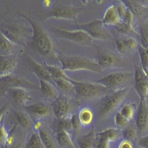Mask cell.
<instances>
[{
	"instance_id": "obj_28",
	"label": "cell",
	"mask_w": 148,
	"mask_h": 148,
	"mask_svg": "<svg viewBox=\"0 0 148 148\" xmlns=\"http://www.w3.org/2000/svg\"><path fill=\"white\" fill-rule=\"evenodd\" d=\"M46 70L50 74L52 79H54L58 78H65L63 73L60 69L52 66L45 65Z\"/></svg>"
},
{
	"instance_id": "obj_8",
	"label": "cell",
	"mask_w": 148,
	"mask_h": 148,
	"mask_svg": "<svg viewBox=\"0 0 148 148\" xmlns=\"http://www.w3.org/2000/svg\"><path fill=\"white\" fill-rule=\"evenodd\" d=\"M57 31L59 32L61 37L76 42L84 44H88L91 42V36L86 32L83 31L69 32L61 29H57Z\"/></svg>"
},
{
	"instance_id": "obj_39",
	"label": "cell",
	"mask_w": 148,
	"mask_h": 148,
	"mask_svg": "<svg viewBox=\"0 0 148 148\" xmlns=\"http://www.w3.org/2000/svg\"><path fill=\"white\" fill-rule=\"evenodd\" d=\"M138 144L142 148H148V136H145L140 138L138 140Z\"/></svg>"
},
{
	"instance_id": "obj_5",
	"label": "cell",
	"mask_w": 148,
	"mask_h": 148,
	"mask_svg": "<svg viewBox=\"0 0 148 148\" xmlns=\"http://www.w3.org/2000/svg\"><path fill=\"white\" fill-rule=\"evenodd\" d=\"M120 130L114 128H109L97 135L96 148H110V143L120 137Z\"/></svg>"
},
{
	"instance_id": "obj_6",
	"label": "cell",
	"mask_w": 148,
	"mask_h": 148,
	"mask_svg": "<svg viewBox=\"0 0 148 148\" xmlns=\"http://www.w3.org/2000/svg\"><path fill=\"white\" fill-rule=\"evenodd\" d=\"M136 126L138 130L143 133L148 130V106L145 99H142L136 118Z\"/></svg>"
},
{
	"instance_id": "obj_33",
	"label": "cell",
	"mask_w": 148,
	"mask_h": 148,
	"mask_svg": "<svg viewBox=\"0 0 148 148\" xmlns=\"http://www.w3.org/2000/svg\"><path fill=\"white\" fill-rule=\"evenodd\" d=\"M58 128L62 129L66 131H68L69 130H71V128H72L71 119H67V118L61 119V121L59 122V128Z\"/></svg>"
},
{
	"instance_id": "obj_20",
	"label": "cell",
	"mask_w": 148,
	"mask_h": 148,
	"mask_svg": "<svg viewBox=\"0 0 148 148\" xmlns=\"http://www.w3.org/2000/svg\"><path fill=\"white\" fill-rule=\"evenodd\" d=\"M25 148H45L38 132L32 133Z\"/></svg>"
},
{
	"instance_id": "obj_31",
	"label": "cell",
	"mask_w": 148,
	"mask_h": 148,
	"mask_svg": "<svg viewBox=\"0 0 148 148\" xmlns=\"http://www.w3.org/2000/svg\"><path fill=\"white\" fill-rule=\"evenodd\" d=\"M129 121L120 112L117 113L114 116V123L119 127H125L128 125Z\"/></svg>"
},
{
	"instance_id": "obj_1",
	"label": "cell",
	"mask_w": 148,
	"mask_h": 148,
	"mask_svg": "<svg viewBox=\"0 0 148 148\" xmlns=\"http://www.w3.org/2000/svg\"><path fill=\"white\" fill-rule=\"evenodd\" d=\"M63 68L70 70H88L95 72L101 71V66L93 61L79 57H63L60 60Z\"/></svg>"
},
{
	"instance_id": "obj_25",
	"label": "cell",
	"mask_w": 148,
	"mask_h": 148,
	"mask_svg": "<svg viewBox=\"0 0 148 148\" xmlns=\"http://www.w3.org/2000/svg\"><path fill=\"white\" fill-rule=\"evenodd\" d=\"M34 69L37 75L40 77V79L45 81L46 79H50V78L51 77L46 68H44L36 63H34Z\"/></svg>"
},
{
	"instance_id": "obj_19",
	"label": "cell",
	"mask_w": 148,
	"mask_h": 148,
	"mask_svg": "<svg viewBox=\"0 0 148 148\" xmlns=\"http://www.w3.org/2000/svg\"><path fill=\"white\" fill-rule=\"evenodd\" d=\"M94 140V133L92 131H90L78 140L79 148H93Z\"/></svg>"
},
{
	"instance_id": "obj_42",
	"label": "cell",
	"mask_w": 148,
	"mask_h": 148,
	"mask_svg": "<svg viewBox=\"0 0 148 148\" xmlns=\"http://www.w3.org/2000/svg\"><path fill=\"white\" fill-rule=\"evenodd\" d=\"M119 148H133V146L131 142L125 140L121 143Z\"/></svg>"
},
{
	"instance_id": "obj_2",
	"label": "cell",
	"mask_w": 148,
	"mask_h": 148,
	"mask_svg": "<svg viewBox=\"0 0 148 148\" xmlns=\"http://www.w3.org/2000/svg\"><path fill=\"white\" fill-rule=\"evenodd\" d=\"M34 29L33 46L38 52L42 55L49 54L52 49L50 39L42 29L34 22H31Z\"/></svg>"
},
{
	"instance_id": "obj_38",
	"label": "cell",
	"mask_w": 148,
	"mask_h": 148,
	"mask_svg": "<svg viewBox=\"0 0 148 148\" xmlns=\"http://www.w3.org/2000/svg\"><path fill=\"white\" fill-rule=\"evenodd\" d=\"M116 47L118 50L121 52H124L127 51L126 46L125 44V40H118L116 42Z\"/></svg>"
},
{
	"instance_id": "obj_36",
	"label": "cell",
	"mask_w": 148,
	"mask_h": 148,
	"mask_svg": "<svg viewBox=\"0 0 148 148\" xmlns=\"http://www.w3.org/2000/svg\"><path fill=\"white\" fill-rule=\"evenodd\" d=\"M140 55H141L142 63L147 68L148 67V51L146 49L141 48Z\"/></svg>"
},
{
	"instance_id": "obj_3",
	"label": "cell",
	"mask_w": 148,
	"mask_h": 148,
	"mask_svg": "<svg viewBox=\"0 0 148 148\" xmlns=\"http://www.w3.org/2000/svg\"><path fill=\"white\" fill-rule=\"evenodd\" d=\"M126 89L115 93L103 102L99 111V116L104 118L111 114L123 100L126 94Z\"/></svg>"
},
{
	"instance_id": "obj_23",
	"label": "cell",
	"mask_w": 148,
	"mask_h": 148,
	"mask_svg": "<svg viewBox=\"0 0 148 148\" xmlns=\"http://www.w3.org/2000/svg\"><path fill=\"white\" fill-rule=\"evenodd\" d=\"M79 119L83 125H89L91 123L93 120V115L91 111L88 109H84L81 111L79 114Z\"/></svg>"
},
{
	"instance_id": "obj_32",
	"label": "cell",
	"mask_w": 148,
	"mask_h": 148,
	"mask_svg": "<svg viewBox=\"0 0 148 148\" xmlns=\"http://www.w3.org/2000/svg\"><path fill=\"white\" fill-rule=\"evenodd\" d=\"M8 136V134L5 130L4 124L3 120L0 123V146H2L3 144L5 143Z\"/></svg>"
},
{
	"instance_id": "obj_24",
	"label": "cell",
	"mask_w": 148,
	"mask_h": 148,
	"mask_svg": "<svg viewBox=\"0 0 148 148\" xmlns=\"http://www.w3.org/2000/svg\"><path fill=\"white\" fill-rule=\"evenodd\" d=\"M123 136L125 140L130 141L134 139L136 137V128L133 125H127L125 127L123 133Z\"/></svg>"
},
{
	"instance_id": "obj_40",
	"label": "cell",
	"mask_w": 148,
	"mask_h": 148,
	"mask_svg": "<svg viewBox=\"0 0 148 148\" xmlns=\"http://www.w3.org/2000/svg\"><path fill=\"white\" fill-rule=\"evenodd\" d=\"M70 119H71L72 125V128L75 130H77L79 127V124L80 123L79 119H77L75 115L73 116Z\"/></svg>"
},
{
	"instance_id": "obj_43",
	"label": "cell",
	"mask_w": 148,
	"mask_h": 148,
	"mask_svg": "<svg viewBox=\"0 0 148 148\" xmlns=\"http://www.w3.org/2000/svg\"><path fill=\"white\" fill-rule=\"evenodd\" d=\"M5 107L2 108V109L0 110V123L2 122V121L4 119V116L5 114Z\"/></svg>"
},
{
	"instance_id": "obj_7",
	"label": "cell",
	"mask_w": 148,
	"mask_h": 148,
	"mask_svg": "<svg viewBox=\"0 0 148 148\" xmlns=\"http://www.w3.org/2000/svg\"><path fill=\"white\" fill-rule=\"evenodd\" d=\"M70 103L65 96H60L52 104L54 116L60 119L66 118L70 111Z\"/></svg>"
},
{
	"instance_id": "obj_13",
	"label": "cell",
	"mask_w": 148,
	"mask_h": 148,
	"mask_svg": "<svg viewBox=\"0 0 148 148\" xmlns=\"http://www.w3.org/2000/svg\"><path fill=\"white\" fill-rule=\"evenodd\" d=\"M78 12L77 10L71 7H61L54 10L52 14L56 17L73 19L76 18Z\"/></svg>"
},
{
	"instance_id": "obj_14",
	"label": "cell",
	"mask_w": 148,
	"mask_h": 148,
	"mask_svg": "<svg viewBox=\"0 0 148 148\" xmlns=\"http://www.w3.org/2000/svg\"><path fill=\"white\" fill-rule=\"evenodd\" d=\"M27 111L39 117H44L47 115L49 113V108L42 103H36L26 107Z\"/></svg>"
},
{
	"instance_id": "obj_41",
	"label": "cell",
	"mask_w": 148,
	"mask_h": 148,
	"mask_svg": "<svg viewBox=\"0 0 148 148\" xmlns=\"http://www.w3.org/2000/svg\"><path fill=\"white\" fill-rule=\"evenodd\" d=\"M116 27L118 30L120 31L121 32H126L128 30V23H118Z\"/></svg>"
},
{
	"instance_id": "obj_29",
	"label": "cell",
	"mask_w": 148,
	"mask_h": 148,
	"mask_svg": "<svg viewBox=\"0 0 148 148\" xmlns=\"http://www.w3.org/2000/svg\"><path fill=\"white\" fill-rule=\"evenodd\" d=\"M57 86L63 91L69 92L72 89V86L65 78H58L53 79Z\"/></svg>"
},
{
	"instance_id": "obj_15",
	"label": "cell",
	"mask_w": 148,
	"mask_h": 148,
	"mask_svg": "<svg viewBox=\"0 0 148 148\" xmlns=\"http://www.w3.org/2000/svg\"><path fill=\"white\" fill-rule=\"evenodd\" d=\"M14 48V42L0 31V55H8Z\"/></svg>"
},
{
	"instance_id": "obj_30",
	"label": "cell",
	"mask_w": 148,
	"mask_h": 148,
	"mask_svg": "<svg viewBox=\"0 0 148 148\" xmlns=\"http://www.w3.org/2000/svg\"><path fill=\"white\" fill-rule=\"evenodd\" d=\"M40 88L44 96L47 98L51 97L53 92L49 84L45 80L40 79Z\"/></svg>"
},
{
	"instance_id": "obj_27",
	"label": "cell",
	"mask_w": 148,
	"mask_h": 148,
	"mask_svg": "<svg viewBox=\"0 0 148 148\" xmlns=\"http://www.w3.org/2000/svg\"><path fill=\"white\" fill-rule=\"evenodd\" d=\"M115 62V58L109 54H102L99 57V65L100 66H110L114 65Z\"/></svg>"
},
{
	"instance_id": "obj_21",
	"label": "cell",
	"mask_w": 148,
	"mask_h": 148,
	"mask_svg": "<svg viewBox=\"0 0 148 148\" xmlns=\"http://www.w3.org/2000/svg\"><path fill=\"white\" fill-rule=\"evenodd\" d=\"M15 116L19 123L24 128H29L31 126L32 121L27 113L22 111L16 112Z\"/></svg>"
},
{
	"instance_id": "obj_11",
	"label": "cell",
	"mask_w": 148,
	"mask_h": 148,
	"mask_svg": "<svg viewBox=\"0 0 148 148\" xmlns=\"http://www.w3.org/2000/svg\"><path fill=\"white\" fill-rule=\"evenodd\" d=\"M135 81L136 84L137 90L142 98L145 99L148 92V81L146 77L142 74L140 70H137L135 73Z\"/></svg>"
},
{
	"instance_id": "obj_17",
	"label": "cell",
	"mask_w": 148,
	"mask_h": 148,
	"mask_svg": "<svg viewBox=\"0 0 148 148\" xmlns=\"http://www.w3.org/2000/svg\"><path fill=\"white\" fill-rule=\"evenodd\" d=\"M12 89V97L14 101L18 104L25 105L30 99V96L27 91L20 88H15Z\"/></svg>"
},
{
	"instance_id": "obj_12",
	"label": "cell",
	"mask_w": 148,
	"mask_h": 148,
	"mask_svg": "<svg viewBox=\"0 0 148 148\" xmlns=\"http://www.w3.org/2000/svg\"><path fill=\"white\" fill-rule=\"evenodd\" d=\"M56 138L57 144L61 148H76L68 131L58 128Z\"/></svg>"
},
{
	"instance_id": "obj_35",
	"label": "cell",
	"mask_w": 148,
	"mask_h": 148,
	"mask_svg": "<svg viewBox=\"0 0 148 148\" xmlns=\"http://www.w3.org/2000/svg\"><path fill=\"white\" fill-rule=\"evenodd\" d=\"M128 2H129L128 3H129L130 8L134 14L137 15L141 14L142 13V9L141 7H140V5L132 1H128Z\"/></svg>"
},
{
	"instance_id": "obj_22",
	"label": "cell",
	"mask_w": 148,
	"mask_h": 148,
	"mask_svg": "<svg viewBox=\"0 0 148 148\" xmlns=\"http://www.w3.org/2000/svg\"><path fill=\"white\" fill-rule=\"evenodd\" d=\"M87 27L88 29V32L90 34L89 35L90 36L98 38L105 37V34L104 32L101 28L99 24L97 22L90 23L88 25Z\"/></svg>"
},
{
	"instance_id": "obj_26",
	"label": "cell",
	"mask_w": 148,
	"mask_h": 148,
	"mask_svg": "<svg viewBox=\"0 0 148 148\" xmlns=\"http://www.w3.org/2000/svg\"><path fill=\"white\" fill-rule=\"evenodd\" d=\"M120 112L128 121H130L133 119L134 115V109L131 105L126 104L123 106Z\"/></svg>"
},
{
	"instance_id": "obj_10",
	"label": "cell",
	"mask_w": 148,
	"mask_h": 148,
	"mask_svg": "<svg viewBox=\"0 0 148 148\" xmlns=\"http://www.w3.org/2000/svg\"><path fill=\"white\" fill-rule=\"evenodd\" d=\"M127 77V75L123 73H112L99 80L98 83L105 86L113 87L125 82Z\"/></svg>"
},
{
	"instance_id": "obj_9",
	"label": "cell",
	"mask_w": 148,
	"mask_h": 148,
	"mask_svg": "<svg viewBox=\"0 0 148 148\" xmlns=\"http://www.w3.org/2000/svg\"><path fill=\"white\" fill-rule=\"evenodd\" d=\"M17 60L9 55H0V77L9 76L16 67Z\"/></svg>"
},
{
	"instance_id": "obj_16",
	"label": "cell",
	"mask_w": 148,
	"mask_h": 148,
	"mask_svg": "<svg viewBox=\"0 0 148 148\" xmlns=\"http://www.w3.org/2000/svg\"><path fill=\"white\" fill-rule=\"evenodd\" d=\"M38 133L45 148H57L54 140L47 128L42 126Z\"/></svg>"
},
{
	"instance_id": "obj_18",
	"label": "cell",
	"mask_w": 148,
	"mask_h": 148,
	"mask_svg": "<svg viewBox=\"0 0 148 148\" xmlns=\"http://www.w3.org/2000/svg\"><path fill=\"white\" fill-rule=\"evenodd\" d=\"M119 15L114 7H110L107 10L103 22L107 25H116L119 23Z\"/></svg>"
},
{
	"instance_id": "obj_4",
	"label": "cell",
	"mask_w": 148,
	"mask_h": 148,
	"mask_svg": "<svg viewBox=\"0 0 148 148\" xmlns=\"http://www.w3.org/2000/svg\"><path fill=\"white\" fill-rule=\"evenodd\" d=\"M74 88L79 95L84 98H89L100 94L105 89L104 86L90 83H75Z\"/></svg>"
},
{
	"instance_id": "obj_34",
	"label": "cell",
	"mask_w": 148,
	"mask_h": 148,
	"mask_svg": "<svg viewBox=\"0 0 148 148\" xmlns=\"http://www.w3.org/2000/svg\"><path fill=\"white\" fill-rule=\"evenodd\" d=\"M5 83L9 86H19L26 84L25 81L17 78H10L5 80Z\"/></svg>"
},
{
	"instance_id": "obj_37",
	"label": "cell",
	"mask_w": 148,
	"mask_h": 148,
	"mask_svg": "<svg viewBox=\"0 0 148 148\" xmlns=\"http://www.w3.org/2000/svg\"><path fill=\"white\" fill-rule=\"evenodd\" d=\"M125 42L127 50H132L136 47L137 43L134 39H128Z\"/></svg>"
}]
</instances>
